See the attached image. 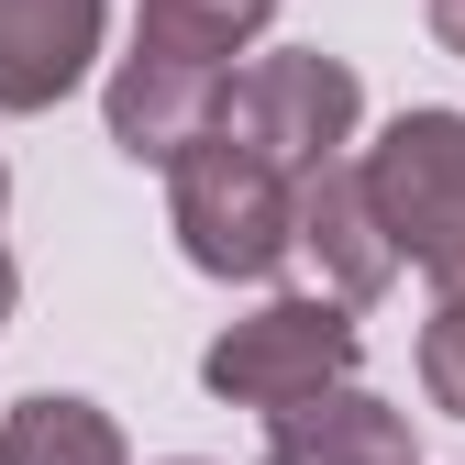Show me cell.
Here are the masks:
<instances>
[{
  "instance_id": "cell-1",
  "label": "cell",
  "mask_w": 465,
  "mask_h": 465,
  "mask_svg": "<svg viewBox=\"0 0 465 465\" xmlns=\"http://www.w3.org/2000/svg\"><path fill=\"white\" fill-rule=\"evenodd\" d=\"M166 232L200 277L266 288L288 266V178L266 155H244L232 134H200L178 166H166Z\"/></svg>"
},
{
  "instance_id": "cell-2",
  "label": "cell",
  "mask_w": 465,
  "mask_h": 465,
  "mask_svg": "<svg viewBox=\"0 0 465 465\" xmlns=\"http://www.w3.org/2000/svg\"><path fill=\"white\" fill-rule=\"evenodd\" d=\"M355 123H366V89H355V67L322 55V45H288V55L232 67V78H222V111H211V134H232L244 155H266L277 178L332 166L343 144H355Z\"/></svg>"
},
{
  "instance_id": "cell-3",
  "label": "cell",
  "mask_w": 465,
  "mask_h": 465,
  "mask_svg": "<svg viewBox=\"0 0 465 465\" xmlns=\"http://www.w3.org/2000/svg\"><path fill=\"white\" fill-rule=\"evenodd\" d=\"M355 178L388 222L399 266H421L432 288H465V111H399L355 155Z\"/></svg>"
},
{
  "instance_id": "cell-4",
  "label": "cell",
  "mask_w": 465,
  "mask_h": 465,
  "mask_svg": "<svg viewBox=\"0 0 465 465\" xmlns=\"http://www.w3.org/2000/svg\"><path fill=\"white\" fill-rule=\"evenodd\" d=\"M355 355H366L355 300L311 288V300H266V311H244L232 332H211L200 388L232 399V411H288V399H311V388H332V377H355Z\"/></svg>"
},
{
  "instance_id": "cell-5",
  "label": "cell",
  "mask_w": 465,
  "mask_h": 465,
  "mask_svg": "<svg viewBox=\"0 0 465 465\" xmlns=\"http://www.w3.org/2000/svg\"><path fill=\"white\" fill-rule=\"evenodd\" d=\"M222 78H232V67H211V55H189V45H155V34H134V55H111L100 123H111V144H123L134 166H178V155L211 134Z\"/></svg>"
},
{
  "instance_id": "cell-6",
  "label": "cell",
  "mask_w": 465,
  "mask_h": 465,
  "mask_svg": "<svg viewBox=\"0 0 465 465\" xmlns=\"http://www.w3.org/2000/svg\"><path fill=\"white\" fill-rule=\"evenodd\" d=\"M288 255H311L332 300H388V277H399V244H388V222L355 178V155H332L311 166V178H288Z\"/></svg>"
},
{
  "instance_id": "cell-7",
  "label": "cell",
  "mask_w": 465,
  "mask_h": 465,
  "mask_svg": "<svg viewBox=\"0 0 465 465\" xmlns=\"http://www.w3.org/2000/svg\"><path fill=\"white\" fill-rule=\"evenodd\" d=\"M266 465H421V432L377 388L332 377L311 399H288V411H266Z\"/></svg>"
},
{
  "instance_id": "cell-8",
  "label": "cell",
  "mask_w": 465,
  "mask_h": 465,
  "mask_svg": "<svg viewBox=\"0 0 465 465\" xmlns=\"http://www.w3.org/2000/svg\"><path fill=\"white\" fill-rule=\"evenodd\" d=\"M111 0H0V111H55L89 67H100Z\"/></svg>"
},
{
  "instance_id": "cell-9",
  "label": "cell",
  "mask_w": 465,
  "mask_h": 465,
  "mask_svg": "<svg viewBox=\"0 0 465 465\" xmlns=\"http://www.w3.org/2000/svg\"><path fill=\"white\" fill-rule=\"evenodd\" d=\"M0 465H134V443H123V421H111L100 399L34 388V399L0 411Z\"/></svg>"
},
{
  "instance_id": "cell-10",
  "label": "cell",
  "mask_w": 465,
  "mask_h": 465,
  "mask_svg": "<svg viewBox=\"0 0 465 465\" xmlns=\"http://www.w3.org/2000/svg\"><path fill=\"white\" fill-rule=\"evenodd\" d=\"M266 23H277V0H144V23H134V34L189 45V55H211V67H232V55H244Z\"/></svg>"
},
{
  "instance_id": "cell-11",
  "label": "cell",
  "mask_w": 465,
  "mask_h": 465,
  "mask_svg": "<svg viewBox=\"0 0 465 465\" xmlns=\"http://www.w3.org/2000/svg\"><path fill=\"white\" fill-rule=\"evenodd\" d=\"M421 388H432V411L465 421V288H443L421 322Z\"/></svg>"
},
{
  "instance_id": "cell-12",
  "label": "cell",
  "mask_w": 465,
  "mask_h": 465,
  "mask_svg": "<svg viewBox=\"0 0 465 465\" xmlns=\"http://www.w3.org/2000/svg\"><path fill=\"white\" fill-rule=\"evenodd\" d=\"M432 45H443V55H465V0H432Z\"/></svg>"
},
{
  "instance_id": "cell-13",
  "label": "cell",
  "mask_w": 465,
  "mask_h": 465,
  "mask_svg": "<svg viewBox=\"0 0 465 465\" xmlns=\"http://www.w3.org/2000/svg\"><path fill=\"white\" fill-rule=\"evenodd\" d=\"M12 300H23V266H12V244H0V322H12Z\"/></svg>"
},
{
  "instance_id": "cell-14",
  "label": "cell",
  "mask_w": 465,
  "mask_h": 465,
  "mask_svg": "<svg viewBox=\"0 0 465 465\" xmlns=\"http://www.w3.org/2000/svg\"><path fill=\"white\" fill-rule=\"evenodd\" d=\"M0 211H12V166H0Z\"/></svg>"
},
{
  "instance_id": "cell-15",
  "label": "cell",
  "mask_w": 465,
  "mask_h": 465,
  "mask_svg": "<svg viewBox=\"0 0 465 465\" xmlns=\"http://www.w3.org/2000/svg\"><path fill=\"white\" fill-rule=\"evenodd\" d=\"M178 465H200V454H178Z\"/></svg>"
}]
</instances>
